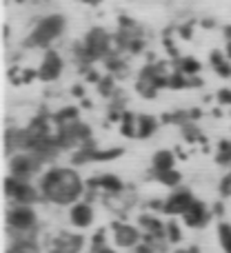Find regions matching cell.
Wrapping results in <instances>:
<instances>
[{
    "instance_id": "cell-1",
    "label": "cell",
    "mask_w": 231,
    "mask_h": 253,
    "mask_svg": "<svg viewBox=\"0 0 231 253\" xmlns=\"http://www.w3.org/2000/svg\"><path fill=\"white\" fill-rule=\"evenodd\" d=\"M85 193V182L74 169L53 167L40 178V196L56 205H76Z\"/></svg>"
},
{
    "instance_id": "cell-2",
    "label": "cell",
    "mask_w": 231,
    "mask_h": 253,
    "mask_svg": "<svg viewBox=\"0 0 231 253\" xmlns=\"http://www.w3.org/2000/svg\"><path fill=\"white\" fill-rule=\"evenodd\" d=\"M65 34V16L60 13H51V16H45L43 20H38V25L31 29L29 38H27V47H49L53 40H58Z\"/></svg>"
},
{
    "instance_id": "cell-3",
    "label": "cell",
    "mask_w": 231,
    "mask_h": 253,
    "mask_svg": "<svg viewBox=\"0 0 231 253\" xmlns=\"http://www.w3.org/2000/svg\"><path fill=\"white\" fill-rule=\"evenodd\" d=\"M38 224V215H36L31 205H13L7 211V227L9 233H31Z\"/></svg>"
},
{
    "instance_id": "cell-4",
    "label": "cell",
    "mask_w": 231,
    "mask_h": 253,
    "mask_svg": "<svg viewBox=\"0 0 231 253\" xmlns=\"http://www.w3.org/2000/svg\"><path fill=\"white\" fill-rule=\"evenodd\" d=\"M111 49V38L105 29H92L85 38V42L78 47V56L85 60H96V58H105Z\"/></svg>"
},
{
    "instance_id": "cell-5",
    "label": "cell",
    "mask_w": 231,
    "mask_h": 253,
    "mask_svg": "<svg viewBox=\"0 0 231 253\" xmlns=\"http://www.w3.org/2000/svg\"><path fill=\"white\" fill-rule=\"evenodd\" d=\"M4 196L13 202V205H34L38 200V191L25 180H18L13 175L4 178Z\"/></svg>"
},
{
    "instance_id": "cell-6",
    "label": "cell",
    "mask_w": 231,
    "mask_h": 253,
    "mask_svg": "<svg viewBox=\"0 0 231 253\" xmlns=\"http://www.w3.org/2000/svg\"><path fill=\"white\" fill-rule=\"evenodd\" d=\"M40 165H43V158L36 156L31 151H25V153H16L9 162V169H11V175L18 180H25L29 182L31 175H36L40 171Z\"/></svg>"
},
{
    "instance_id": "cell-7",
    "label": "cell",
    "mask_w": 231,
    "mask_h": 253,
    "mask_svg": "<svg viewBox=\"0 0 231 253\" xmlns=\"http://www.w3.org/2000/svg\"><path fill=\"white\" fill-rule=\"evenodd\" d=\"M62 69H65V62H62L60 53L49 49V51H45L43 60H40L38 71H36V78L43 80V83H53V80L60 78Z\"/></svg>"
},
{
    "instance_id": "cell-8",
    "label": "cell",
    "mask_w": 231,
    "mask_h": 253,
    "mask_svg": "<svg viewBox=\"0 0 231 253\" xmlns=\"http://www.w3.org/2000/svg\"><path fill=\"white\" fill-rule=\"evenodd\" d=\"M196 198L189 189H176L165 202H162V213L165 215H185V211L193 205Z\"/></svg>"
},
{
    "instance_id": "cell-9",
    "label": "cell",
    "mask_w": 231,
    "mask_h": 253,
    "mask_svg": "<svg viewBox=\"0 0 231 253\" xmlns=\"http://www.w3.org/2000/svg\"><path fill=\"white\" fill-rule=\"evenodd\" d=\"M114 242L122 249H136V245L142 242V236L136 227L125 222H114Z\"/></svg>"
},
{
    "instance_id": "cell-10",
    "label": "cell",
    "mask_w": 231,
    "mask_h": 253,
    "mask_svg": "<svg viewBox=\"0 0 231 253\" xmlns=\"http://www.w3.org/2000/svg\"><path fill=\"white\" fill-rule=\"evenodd\" d=\"M85 247V236L80 233H60L49 247V253H80Z\"/></svg>"
},
{
    "instance_id": "cell-11",
    "label": "cell",
    "mask_w": 231,
    "mask_h": 253,
    "mask_svg": "<svg viewBox=\"0 0 231 253\" xmlns=\"http://www.w3.org/2000/svg\"><path fill=\"white\" fill-rule=\"evenodd\" d=\"M183 220H185V224H187V227L202 229V227H207V222H209V209H207L205 202L193 200V205L185 211Z\"/></svg>"
},
{
    "instance_id": "cell-12",
    "label": "cell",
    "mask_w": 231,
    "mask_h": 253,
    "mask_svg": "<svg viewBox=\"0 0 231 253\" xmlns=\"http://www.w3.org/2000/svg\"><path fill=\"white\" fill-rule=\"evenodd\" d=\"M69 220H71V224H74V227H78V229L92 227V222H93V209H92V205H87V202H76V205H71Z\"/></svg>"
},
{
    "instance_id": "cell-13",
    "label": "cell",
    "mask_w": 231,
    "mask_h": 253,
    "mask_svg": "<svg viewBox=\"0 0 231 253\" xmlns=\"http://www.w3.org/2000/svg\"><path fill=\"white\" fill-rule=\"evenodd\" d=\"M89 187L92 189H102V191H107V193H120L122 189H125V184H122V180L118 178V175L105 173V175H100V178H96V180H89Z\"/></svg>"
},
{
    "instance_id": "cell-14",
    "label": "cell",
    "mask_w": 231,
    "mask_h": 253,
    "mask_svg": "<svg viewBox=\"0 0 231 253\" xmlns=\"http://www.w3.org/2000/svg\"><path fill=\"white\" fill-rule=\"evenodd\" d=\"M209 62L220 78H231V60L225 56V51H211Z\"/></svg>"
},
{
    "instance_id": "cell-15",
    "label": "cell",
    "mask_w": 231,
    "mask_h": 253,
    "mask_svg": "<svg viewBox=\"0 0 231 253\" xmlns=\"http://www.w3.org/2000/svg\"><path fill=\"white\" fill-rule=\"evenodd\" d=\"M176 167V156L169 151V149H162L153 156V171L156 173H162V171H171Z\"/></svg>"
},
{
    "instance_id": "cell-16",
    "label": "cell",
    "mask_w": 231,
    "mask_h": 253,
    "mask_svg": "<svg viewBox=\"0 0 231 253\" xmlns=\"http://www.w3.org/2000/svg\"><path fill=\"white\" fill-rule=\"evenodd\" d=\"M158 129V120L153 116H138V138H149Z\"/></svg>"
},
{
    "instance_id": "cell-17",
    "label": "cell",
    "mask_w": 231,
    "mask_h": 253,
    "mask_svg": "<svg viewBox=\"0 0 231 253\" xmlns=\"http://www.w3.org/2000/svg\"><path fill=\"white\" fill-rule=\"evenodd\" d=\"M120 123H122V125H120L122 135H129V138H138V116L125 114Z\"/></svg>"
},
{
    "instance_id": "cell-18",
    "label": "cell",
    "mask_w": 231,
    "mask_h": 253,
    "mask_svg": "<svg viewBox=\"0 0 231 253\" xmlns=\"http://www.w3.org/2000/svg\"><path fill=\"white\" fill-rule=\"evenodd\" d=\"M7 253H43V251H40V247L29 238V240H16L7 249Z\"/></svg>"
},
{
    "instance_id": "cell-19",
    "label": "cell",
    "mask_w": 231,
    "mask_h": 253,
    "mask_svg": "<svg viewBox=\"0 0 231 253\" xmlns=\"http://www.w3.org/2000/svg\"><path fill=\"white\" fill-rule=\"evenodd\" d=\"M218 242L225 253H231V224L229 222L218 224Z\"/></svg>"
},
{
    "instance_id": "cell-20",
    "label": "cell",
    "mask_w": 231,
    "mask_h": 253,
    "mask_svg": "<svg viewBox=\"0 0 231 253\" xmlns=\"http://www.w3.org/2000/svg\"><path fill=\"white\" fill-rule=\"evenodd\" d=\"M178 71L183 76H196L198 71H200V62H198L196 58H180Z\"/></svg>"
},
{
    "instance_id": "cell-21",
    "label": "cell",
    "mask_w": 231,
    "mask_h": 253,
    "mask_svg": "<svg viewBox=\"0 0 231 253\" xmlns=\"http://www.w3.org/2000/svg\"><path fill=\"white\" fill-rule=\"evenodd\" d=\"M156 178H158V182L167 184V187H178L180 180H183V175H180L176 169H171V171H162V173H156Z\"/></svg>"
},
{
    "instance_id": "cell-22",
    "label": "cell",
    "mask_w": 231,
    "mask_h": 253,
    "mask_svg": "<svg viewBox=\"0 0 231 253\" xmlns=\"http://www.w3.org/2000/svg\"><path fill=\"white\" fill-rule=\"evenodd\" d=\"M180 240H183V229H180V224L176 220H169L167 222V242L169 245H178Z\"/></svg>"
},
{
    "instance_id": "cell-23",
    "label": "cell",
    "mask_w": 231,
    "mask_h": 253,
    "mask_svg": "<svg viewBox=\"0 0 231 253\" xmlns=\"http://www.w3.org/2000/svg\"><path fill=\"white\" fill-rule=\"evenodd\" d=\"M216 98H218V102H220V105L231 107V89H220V91L216 93Z\"/></svg>"
},
{
    "instance_id": "cell-24",
    "label": "cell",
    "mask_w": 231,
    "mask_h": 253,
    "mask_svg": "<svg viewBox=\"0 0 231 253\" xmlns=\"http://www.w3.org/2000/svg\"><path fill=\"white\" fill-rule=\"evenodd\" d=\"M136 253H156V247L151 245V242H147V240H142L140 245H136Z\"/></svg>"
},
{
    "instance_id": "cell-25",
    "label": "cell",
    "mask_w": 231,
    "mask_h": 253,
    "mask_svg": "<svg viewBox=\"0 0 231 253\" xmlns=\"http://www.w3.org/2000/svg\"><path fill=\"white\" fill-rule=\"evenodd\" d=\"M111 84H114L111 83V78L109 80H100V91L102 93H111Z\"/></svg>"
},
{
    "instance_id": "cell-26",
    "label": "cell",
    "mask_w": 231,
    "mask_h": 253,
    "mask_svg": "<svg viewBox=\"0 0 231 253\" xmlns=\"http://www.w3.org/2000/svg\"><path fill=\"white\" fill-rule=\"evenodd\" d=\"M176 253H200V249L198 247H189V249H178Z\"/></svg>"
},
{
    "instance_id": "cell-27",
    "label": "cell",
    "mask_w": 231,
    "mask_h": 253,
    "mask_svg": "<svg viewBox=\"0 0 231 253\" xmlns=\"http://www.w3.org/2000/svg\"><path fill=\"white\" fill-rule=\"evenodd\" d=\"M92 253H116V251H114V249H109V247L105 245V247H100V249H96V251H92Z\"/></svg>"
},
{
    "instance_id": "cell-28",
    "label": "cell",
    "mask_w": 231,
    "mask_h": 253,
    "mask_svg": "<svg viewBox=\"0 0 231 253\" xmlns=\"http://www.w3.org/2000/svg\"><path fill=\"white\" fill-rule=\"evenodd\" d=\"M225 56H227V58H229V60H231V40H229V42H227V47H225Z\"/></svg>"
},
{
    "instance_id": "cell-29",
    "label": "cell",
    "mask_w": 231,
    "mask_h": 253,
    "mask_svg": "<svg viewBox=\"0 0 231 253\" xmlns=\"http://www.w3.org/2000/svg\"><path fill=\"white\" fill-rule=\"evenodd\" d=\"M225 36H227V42H229V40H231V25L225 27Z\"/></svg>"
},
{
    "instance_id": "cell-30",
    "label": "cell",
    "mask_w": 231,
    "mask_h": 253,
    "mask_svg": "<svg viewBox=\"0 0 231 253\" xmlns=\"http://www.w3.org/2000/svg\"><path fill=\"white\" fill-rule=\"evenodd\" d=\"M85 2H96V0H85Z\"/></svg>"
}]
</instances>
